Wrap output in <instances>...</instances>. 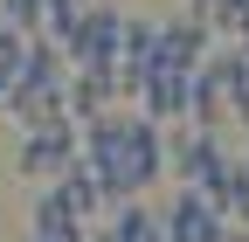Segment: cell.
I'll list each match as a JSON object with an SVG mask.
<instances>
[{
	"label": "cell",
	"instance_id": "cell-1",
	"mask_svg": "<svg viewBox=\"0 0 249 242\" xmlns=\"http://www.w3.org/2000/svg\"><path fill=\"white\" fill-rule=\"evenodd\" d=\"M83 159L90 173L104 180V194L111 201H132L145 187H160L166 180V125H152V118L132 104V111H97V118H83Z\"/></svg>",
	"mask_w": 249,
	"mask_h": 242
},
{
	"label": "cell",
	"instance_id": "cell-2",
	"mask_svg": "<svg viewBox=\"0 0 249 242\" xmlns=\"http://www.w3.org/2000/svg\"><path fill=\"white\" fill-rule=\"evenodd\" d=\"M229 166V145L222 132H208V125H166V180H194V187H208L214 173Z\"/></svg>",
	"mask_w": 249,
	"mask_h": 242
},
{
	"label": "cell",
	"instance_id": "cell-3",
	"mask_svg": "<svg viewBox=\"0 0 249 242\" xmlns=\"http://www.w3.org/2000/svg\"><path fill=\"white\" fill-rule=\"evenodd\" d=\"M222 228H229L222 207H214L194 180H173V201L160 207V235L166 242H222Z\"/></svg>",
	"mask_w": 249,
	"mask_h": 242
},
{
	"label": "cell",
	"instance_id": "cell-4",
	"mask_svg": "<svg viewBox=\"0 0 249 242\" xmlns=\"http://www.w3.org/2000/svg\"><path fill=\"white\" fill-rule=\"evenodd\" d=\"M118 28H124L118 7H83V21L62 42V63L70 69H118Z\"/></svg>",
	"mask_w": 249,
	"mask_h": 242
},
{
	"label": "cell",
	"instance_id": "cell-5",
	"mask_svg": "<svg viewBox=\"0 0 249 242\" xmlns=\"http://www.w3.org/2000/svg\"><path fill=\"white\" fill-rule=\"evenodd\" d=\"M76 153H83V132H76V125H42V132H21V159H14V173H28V180H42V187H49V180L70 166Z\"/></svg>",
	"mask_w": 249,
	"mask_h": 242
},
{
	"label": "cell",
	"instance_id": "cell-6",
	"mask_svg": "<svg viewBox=\"0 0 249 242\" xmlns=\"http://www.w3.org/2000/svg\"><path fill=\"white\" fill-rule=\"evenodd\" d=\"M187 97H194V69H145V83L132 90V104L152 118V125H180Z\"/></svg>",
	"mask_w": 249,
	"mask_h": 242
},
{
	"label": "cell",
	"instance_id": "cell-7",
	"mask_svg": "<svg viewBox=\"0 0 249 242\" xmlns=\"http://www.w3.org/2000/svg\"><path fill=\"white\" fill-rule=\"evenodd\" d=\"M28 242H90V222H83V215H76V207L62 201L55 187H42L35 222H28Z\"/></svg>",
	"mask_w": 249,
	"mask_h": 242
},
{
	"label": "cell",
	"instance_id": "cell-8",
	"mask_svg": "<svg viewBox=\"0 0 249 242\" xmlns=\"http://www.w3.org/2000/svg\"><path fill=\"white\" fill-rule=\"evenodd\" d=\"M49 187H55L62 201H70L76 215H83V222H104V207H111V194H104V180L90 173V159H83V153H76L70 166H62V173L49 180Z\"/></svg>",
	"mask_w": 249,
	"mask_h": 242
},
{
	"label": "cell",
	"instance_id": "cell-9",
	"mask_svg": "<svg viewBox=\"0 0 249 242\" xmlns=\"http://www.w3.org/2000/svg\"><path fill=\"white\" fill-rule=\"evenodd\" d=\"M222 242H249V222H229V228H222Z\"/></svg>",
	"mask_w": 249,
	"mask_h": 242
},
{
	"label": "cell",
	"instance_id": "cell-10",
	"mask_svg": "<svg viewBox=\"0 0 249 242\" xmlns=\"http://www.w3.org/2000/svg\"><path fill=\"white\" fill-rule=\"evenodd\" d=\"M187 7H201V14H208V0H187Z\"/></svg>",
	"mask_w": 249,
	"mask_h": 242
},
{
	"label": "cell",
	"instance_id": "cell-11",
	"mask_svg": "<svg viewBox=\"0 0 249 242\" xmlns=\"http://www.w3.org/2000/svg\"><path fill=\"white\" fill-rule=\"evenodd\" d=\"M90 242H111V235H104V228H97V235H90Z\"/></svg>",
	"mask_w": 249,
	"mask_h": 242
}]
</instances>
